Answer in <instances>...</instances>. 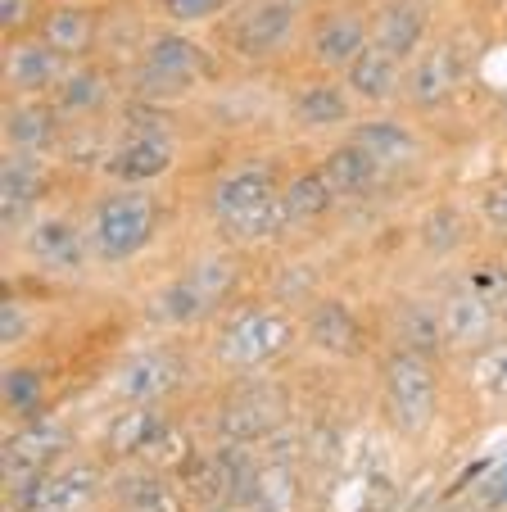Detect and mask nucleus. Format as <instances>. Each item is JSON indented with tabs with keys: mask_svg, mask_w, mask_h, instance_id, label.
I'll list each match as a JSON object with an SVG mask.
<instances>
[{
	"mask_svg": "<svg viewBox=\"0 0 507 512\" xmlns=\"http://www.w3.org/2000/svg\"><path fill=\"white\" fill-rule=\"evenodd\" d=\"M295 164L277 155H236L218 164L204 182V218L213 241L236 250H272L286 245V218H281V186Z\"/></svg>",
	"mask_w": 507,
	"mask_h": 512,
	"instance_id": "f257e3e1",
	"label": "nucleus"
},
{
	"mask_svg": "<svg viewBox=\"0 0 507 512\" xmlns=\"http://www.w3.org/2000/svg\"><path fill=\"white\" fill-rule=\"evenodd\" d=\"M299 349V313L281 309L268 295H240L231 309L204 327L200 354L204 372L218 381H245V377H272Z\"/></svg>",
	"mask_w": 507,
	"mask_h": 512,
	"instance_id": "f03ea898",
	"label": "nucleus"
},
{
	"mask_svg": "<svg viewBox=\"0 0 507 512\" xmlns=\"http://www.w3.org/2000/svg\"><path fill=\"white\" fill-rule=\"evenodd\" d=\"M240 295H245V250L213 241L150 290L141 318L154 336H191L209 327L222 309H231Z\"/></svg>",
	"mask_w": 507,
	"mask_h": 512,
	"instance_id": "7ed1b4c3",
	"label": "nucleus"
},
{
	"mask_svg": "<svg viewBox=\"0 0 507 512\" xmlns=\"http://www.w3.org/2000/svg\"><path fill=\"white\" fill-rule=\"evenodd\" d=\"M222 78H227V59L218 55L209 37L154 19L145 46L127 64V96L182 109L186 100H204Z\"/></svg>",
	"mask_w": 507,
	"mask_h": 512,
	"instance_id": "20e7f679",
	"label": "nucleus"
},
{
	"mask_svg": "<svg viewBox=\"0 0 507 512\" xmlns=\"http://www.w3.org/2000/svg\"><path fill=\"white\" fill-rule=\"evenodd\" d=\"M317 0H236L209 28V41L231 73H272L299 59Z\"/></svg>",
	"mask_w": 507,
	"mask_h": 512,
	"instance_id": "39448f33",
	"label": "nucleus"
},
{
	"mask_svg": "<svg viewBox=\"0 0 507 512\" xmlns=\"http://www.w3.org/2000/svg\"><path fill=\"white\" fill-rule=\"evenodd\" d=\"M87 213V236L100 272H123L159 245L168 227V200L159 186H105L96 182Z\"/></svg>",
	"mask_w": 507,
	"mask_h": 512,
	"instance_id": "423d86ee",
	"label": "nucleus"
},
{
	"mask_svg": "<svg viewBox=\"0 0 507 512\" xmlns=\"http://www.w3.org/2000/svg\"><path fill=\"white\" fill-rule=\"evenodd\" d=\"M376 404L399 440H426L444 413V358L385 345L376 354Z\"/></svg>",
	"mask_w": 507,
	"mask_h": 512,
	"instance_id": "0eeeda50",
	"label": "nucleus"
},
{
	"mask_svg": "<svg viewBox=\"0 0 507 512\" xmlns=\"http://www.w3.org/2000/svg\"><path fill=\"white\" fill-rule=\"evenodd\" d=\"M191 431L177 417V404H114L96 431V454L109 467L118 463H159L182 472L195 454Z\"/></svg>",
	"mask_w": 507,
	"mask_h": 512,
	"instance_id": "6e6552de",
	"label": "nucleus"
},
{
	"mask_svg": "<svg viewBox=\"0 0 507 512\" xmlns=\"http://www.w3.org/2000/svg\"><path fill=\"white\" fill-rule=\"evenodd\" d=\"M204 372V354L186 336H150L109 368V404H177Z\"/></svg>",
	"mask_w": 507,
	"mask_h": 512,
	"instance_id": "1a4fd4ad",
	"label": "nucleus"
},
{
	"mask_svg": "<svg viewBox=\"0 0 507 512\" xmlns=\"http://www.w3.org/2000/svg\"><path fill=\"white\" fill-rule=\"evenodd\" d=\"M5 245H10V254L32 272V277L55 281V286L82 281L91 268H96L82 204H77V209H68V204H46V209Z\"/></svg>",
	"mask_w": 507,
	"mask_h": 512,
	"instance_id": "9d476101",
	"label": "nucleus"
},
{
	"mask_svg": "<svg viewBox=\"0 0 507 512\" xmlns=\"http://www.w3.org/2000/svg\"><path fill=\"white\" fill-rule=\"evenodd\" d=\"M290 422H295V408H290V395L277 381V372L272 377L222 381L218 399L209 408V422H204V440L263 449V440H272Z\"/></svg>",
	"mask_w": 507,
	"mask_h": 512,
	"instance_id": "9b49d317",
	"label": "nucleus"
},
{
	"mask_svg": "<svg viewBox=\"0 0 507 512\" xmlns=\"http://www.w3.org/2000/svg\"><path fill=\"white\" fill-rule=\"evenodd\" d=\"M109 499V463L96 449H77L37 481L5 490V512H96Z\"/></svg>",
	"mask_w": 507,
	"mask_h": 512,
	"instance_id": "f8f14e48",
	"label": "nucleus"
},
{
	"mask_svg": "<svg viewBox=\"0 0 507 512\" xmlns=\"http://www.w3.org/2000/svg\"><path fill=\"white\" fill-rule=\"evenodd\" d=\"M363 118V105L354 100V91L345 87L340 73H313L304 68L286 91H281V123L286 132H295L299 141H340L349 136V127Z\"/></svg>",
	"mask_w": 507,
	"mask_h": 512,
	"instance_id": "ddd939ff",
	"label": "nucleus"
},
{
	"mask_svg": "<svg viewBox=\"0 0 507 512\" xmlns=\"http://www.w3.org/2000/svg\"><path fill=\"white\" fill-rule=\"evenodd\" d=\"M467 73H471V55H467V41L458 32L440 28L435 41L421 50L417 59L408 64V78H403V114L421 118H435L444 109H453V100L462 96L467 87Z\"/></svg>",
	"mask_w": 507,
	"mask_h": 512,
	"instance_id": "4468645a",
	"label": "nucleus"
},
{
	"mask_svg": "<svg viewBox=\"0 0 507 512\" xmlns=\"http://www.w3.org/2000/svg\"><path fill=\"white\" fill-rule=\"evenodd\" d=\"M372 41V5L363 0H317L308 19L299 64L313 73H345Z\"/></svg>",
	"mask_w": 507,
	"mask_h": 512,
	"instance_id": "2eb2a0df",
	"label": "nucleus"
},
{
	"mask_svg": "<svg viewBox=\"0 0 507 512\" xmlns=\"http://www.w3.org/2000/svg\"><path fill=\"white\" fill-rule=\"evenodd\" d=\"M68 454H77V426L68 422L59 408L28 422H10L5 426V445H0V476L5 490L37 481L41 472H50L55 463H64Z\"/></svg>",
	"mask_w": 507,
	"mask_h": 512,
	"instance_id": "dca6fc26",
	"label": "nucleus"
},
{
	"mask_svg": "<svg viewBox=\"0 0 507 512\" xmlns=\"http://www.w3.org/2000/svg\"><path fill=\"white\" fill-rule=\"evenodd\" d=\"M440 322H444V354L467 363L480 349H489L503 336V313H498L494 295L480 286L476 277H453L440 290Z\"/></svg>",
	"mask_w": 507,
	"mask_h": 512,
	"instance_id": "f3484780",
	"label": "nucleus"
},
{
	"mask_svg": "<svg viewBox=\"0 0 507 512\" xmlns=\"http://www.w3.org/2000/svg\"><path fill=\"white\" fill-rule=\"evenodd\" d=\"M59 182L64 173L55 159L0 150V236L14 241L46 204H55Z\"/></svg>",
	"mask_w": 507,
	"mask_h": 512,
	"instance_id": "a211bd4d",
	"label": "nucleus"
},
{
	"mask_svg": "<svg viewBox=\"0 0 507 512\" xmlns=\"http://www.w3.org/2000/svg\"><path fill=\"white\" fill-rule=\"evenodd\" d=\"M50 100H55V109L64 114V123H105L127 100V73L100 55L77 59V64H68L64 73H59Z\"/></svg>",
	"mask_w": 507,
	"mask_h": 512,
	"instance_id": "6ab92c4d",
	"label": "nucleus"
},
{
	"mask_svg": "<svg viewBox=\"0 0 507 512\" xmlns=\"http://www.w3.org/2000/svg\"><path fill=\"white\" fill-rule=\"evenodd\" d=\"M299 345L322 354L326 363H354L367 354L372 336H367V318L340 290H326L322 300H313L299 313Z\"/></svg>",
	"mask_w": 507,
	"mask_h": 512,
	"instance_id": "aec40b11",
	"label": "nucleus"
},
{
	"mask_svg": "<svg viewBox=\"0 0 507 512\" xmlns=\"http://www.w3.org/2000/svg\"><path fill=\"white\" fill-rule=\"evenodd\" d=\"M358 145H363L367 155L385 168V177L403 182L412 177L421 164H426V136H421L417 118L403 114V109H376V114H363L354 127H349Z\"/></svg>",
	"mask_w": 507,
	"mask_h": 512,
	"instance_id": "412c9836",
	"label": "nucleus"
},
{
	"mask_svg": "<svg viewBox=\"0 0 507 512\" xmlns=\"http://www.w3.org/2000/svg\"><path fill=\"white\" fill-rule=\"evenodd\" d=\"M123 512H195L182 472L159 463H118L109 467V499Z\"/></svg>",
	"mask_w": 507,
	"mask_h": 512,
	"instance_id": "4be33fe9",
	"label": "nucleus"
},
{
	"mask_svg": "<svg viewBox=\"0 0 507 512\" xmlns=\"http://www.w3.org/2000/svg\"><path fill=\"white\" fill-rule=\"evenodd\" d=\"M345 209L335 186L326 182L322 164L317 159H304L286 173V186H281V218H286V241H308V236L326 232L335 223V213Z\"/></svg>",
	"mask_w": 507,
	"mask_h": 512,
	"instance_id": "5701e85b",
	"label": "nucleus"
},
{
	"mask_svg": "<svg viewBox=\"0 0 507 512\" xmlns=\"http://www.w3.org/2000/svg\"><path fill=\"white\" fill-rule=\"evenodd\" d=\"M105 14L109 5H91V0H50L37 23V37L68 64L96 59L105 46Z\"/></svg>",
	"mask_w": 507,
	"mask_h": 512,
	"instance_id": "b1692460",
	"label": "nucleus"
},
{
	"mask_svg": "<svg viewBox=\"0 0 507 512\" xmlns=\"http://www.w3.org/2000/svg\"><path fill=\"white\" fill-rule=\"evenodd\" d=\"M440 32V5L435 0H376L372 5V41L399 55L403 64L421 55Z\"/></svg>",
	"mask_w": 507,
	"mask_h": 512,
	"instance_id": "393cba45",
	"label": "nucleus"
},
{
	"mask_svg": "<svg viewBox=\"0 0 507 512\" xmlns=\"http://www.w3.org/2000/svg\"><path fill=\"white\" fill-rule=\"evenodd\" d=\"M471 245H476L471 209L467 204H458V200H449V195L431 200L426 209L417 213V223H412V250H417L426 263H435V268L458 263Z\"/></svg>",
	"mask_w": 507,
	"mask_h": 512,
	"instance_id": "a878e982",
	"label": "nucleus"
},
{
	"mask_svg": "<svg viewBox=\"0 0 507 512\" xmlns=\"http://www.w3.org/2000/svg\"><path fill=\"white\" fill-rule=\"evenodd\" d=\"M64 68H68V59L55 55L37 32L14 37V41H5V55H0V91H5V100L50 96Z\"/></svg>",
	"mask_w": 507,
	"mask_h": 512,
	"instance_id": "bb28decb",
	"label": "nucleus"
},
{
	"mask_svg": "<svg viewBox=\"0 0 507 512\" xmlns=\"http://www.w3.org/2000/svg\"><path fill=\"white\" fill-rule=\"evenodd\" d=\"M64 127H68L64 114L55 109V100L50 96L5 100V114H0V150L55 159L59 141H64Z\"/></svg>",
	"mask_w": 507,
	"mask_h": 512,
	"instance_id": "cd10ccee",
	"label": "nucleus"
},
{
	"mask_svg": "<svg viewBox=\"0 0 507 512\" xmlns=\"http://www.w3.org/2000/svg\"><path fill=\"white\" fill-rule=\"evenodd\" d=\"M317 164H322L326 182L335 186L340 204H363V200H376V195L390 191V177H385V168L376 164L372 155H367L354 136H340V141H331L322 155H317Z\"/></svg>",
	"mask_w": 507,
	"mask_h": 512,
	"instance_id": "c85d7f7f",
	"label": "nucleus"
},
{
	"mask_svg": "<svg viewBox=\"0 0 507 512\" xmlns=\"http://www.w3.org/2000/svg\"><path fill=\"white\" fill-rule=\"evenodd\" d=\"M340 78H345V87L354 91V100L363 105V114H376V109H399L403 105V78H408V64H403L399 55H390L385 46L367 41V50L340 73Z\"/></svg>",
	"mask_w": 507,
	"mask_h": 512,
	"instance_id": "c756f323",
	"label": "nucleus"
},
{
	"mask_svg": "<svg viewBox=\"0 0 507 512\" xmlns=\"http://www.w3.org/2000/svg\"><path fill=\"white\" fill-rule=\"evenodd\" d=\"M55 408V372L41 358H10V368L0 377V413L5 426L10 422H28Z\"/></svg>",
	"mask_w": 507,
	"mask_h": 512,
	"instance_id": "7c9ffc66",
	"label": "nucleus"
},
{
	"mask_svg": "<svg viewBox=\"0 0 507 512\" xmlns=\"http://www.w3.org/2000/svg\"><path fill=\"white\" fill-rule=\"evenodd\" d=\"M385 345H403V349H417V354H431L444 358V322H440V295L435 300H399L385 318Z\"/></svg>",
	"mask_w": 507,
	"mask_h": 512,
	"instance_id": "2f4dec72",
	"label": "nucleus"
},
{
	"mask_svg": "<svg viewBox=\"0 0 507 512\" xmlns=\"http://www.w3.org/2000/svg\"><path fill=\"white\" fill-rule=\"evenodd\" d=\"M304 499V481H299V463L295 458H268L263 454L259 472L249 481L240 512H299Z\"/></svg>",
	"mask_w": 507,
	"mask_h": 512,
	"instance_id": "473e14b6",
	"label": "nucleus"
},
{
	"mask_svg": "<svg viewBox=\"0 0 507 512\" xmlns=\"http://www.w3.org/2000/svg\"><path fill=\"white\" fill-rule=\"evenodd\" d=\"M326 290H331L326 286V272L317 268L308 254H286V259H277L268 281H263V295L277 300L281 309H290V313H304L313 300H322Z\"/></svg>",
	"mask_w": 507,
	"mask_h": 512,
	"instance_id": "72a5a7b5",
	"label": "nucleus"
},
{
	"mask_svg": "<svg viewBox=\"0 0 507 512\" xmlns=\"http://www.w3.org/2000/svg\"><path fill=\"white\" fill-rule=\"evenodd\" d=\"M471 223H476V241H485L494 254L507 259V168H494L476 182L467 200Z\"/></svg>",
	"mask_w": 507,
	"mask_h": 512,
	"instance_id": "f704fd0d",
	"label": "nucleus"
},
{
	"mask_svg": "<svg viewBox=\"0 0 507 512\" xmlns=\"http://www.w3.org/2000/svg\"><path fill=\"white\" fill-rule=\"evenodd\" d=\"M41 322H46V313H41V304L28 290L23 286L5 290V300H0V349H5V358L28 354V345L41 336Z\"/></svg>",
	"mask_w": 507,
	"mask_h": 512,
	"instance_id": "c9c22d12",
	"label": "nucleus"
},
{
	"mask_svg": "<svg viewBox=\"0 0 507 512\" xmlns=\"http://www.w3.org/2000/svg\"><path fill=\"white\" fill-rule=\"evenodd\" d=\"M467 381L480 404L507 413V331L489 349H480L476 358H467Z\"/></svg>",
	"mask_w": 507,
	"mask_h": 512,
	"instance_id": "e433bc0d",
	"label": "nucleus"
},
{
	"mask_svg": "<svg viewBox=\"0 0 507 512\" xmlns=\"http://www.w3.org/2000/svg\"><path fill=\"white\" fill-rule=\"evenodd\" d=\"M236 0H159L154 19L163 23H177V28H195V32H209L222 14L231 10Z\"/></svg>",
	"mask_w": 507,
	"mask_h": 512,
	"instance_id": "4c0bfd02",
	"label": "nucleus"
},
{
	"mask_svg": "<svg viewBox=\"0 0 507 512\" xmlns=\"http://www.w3.org/2000/svg\"><path fill=\"white\" fill-rule=\"evenodd\" d=\"M46 5H50V0H0V37L14 41V37H28V32H37Z\"/></svg>",
	"mask_w": 507,
	"mask_h": 512,
	"instance_id": "58836bf2",
	"label": "nucleus"
},
{
	"mask_svg": "<svg viewBox=\"0 0 507 512\" xmlns=\"http://www.w3.org/2000/svg\"><path fill=\"white\" fill-rule=\"evenodd\" d=\"M503 5H507V0H467V10H471V14H485V19H494Z\"/></svg>",
	"mask_w": 507,
	"mask_h": 512,
	"instance_id": "ea45409f",
	"label": "nucleus"
},
{
	"mask_svg": "<svg viewBox=\"0 0 507 512\" xmlns=\"http://www.w3.org/2000/svg\"><path fill=\"white\" fill-rule=\"evenodd\" d=\"M195 512H240V503H204V508Z\"/></svg>",
	"mask_w": 507,
	"mask_h": 512,
	"instance_id": "a19ab883",
	"label": "nucleus"
},
{
	"mask_svg": "<svg viewBox=\"0 0 507 512\" xmlns=\"http://www.w3.org/2000/svg\"><path fill=\"white\" fill-rule=\"evenodd\" d=\"M494 23H498V32H503V37H507V5H503V10L494 14Z\"/></svg>",
	"mask_w": 507,
	"mask_h": 512,
	"instance_id": "79ce46f5",
	"label": "nucleus"
},
{
	"mask_svg": "<svg viewBox=\"0 0 507 512\" xmlns=\"http://www.w3.org/2000/svg\"><path fill=\"white\" fill-rule=\"evenodd\" d=\"M96 512H123V508H114V503H100V508Z\"/></svg>",
	"mask_w": 507,
	"mask_h": 512,
	"instance_id": "37998d69",
	"label": "nucleus"
},
{
	"mask_svg": "<svg viewBox=\"0 0 507 512\" xmlns=\"http://www.w3.org/2000/svg\"><path fill=\"white\" fill-rule=\"evenodd\" d=\"M141 5H145V10H159V0H141Z\"/></svg>",
	"mask_w": 507,
	"mask_h": 512,
	"instance_id": "c03bdc74",
	"label": "nucleus"
},
{
	"mask_svg": "<svg viewBox=\"0 0 507 512\" xmlns=\"http://www.w3.org/2000/svg\"><path fill=\"white\" fill-rule=\"evenodd\" d=\"M91 5H114V0H91Z\"/></svg>",
	"mask_w": 507,
	"mask_h": 512,
	"instance_id": "a18cd8bd",
	"label": "nucleus"
}]
</instances>
